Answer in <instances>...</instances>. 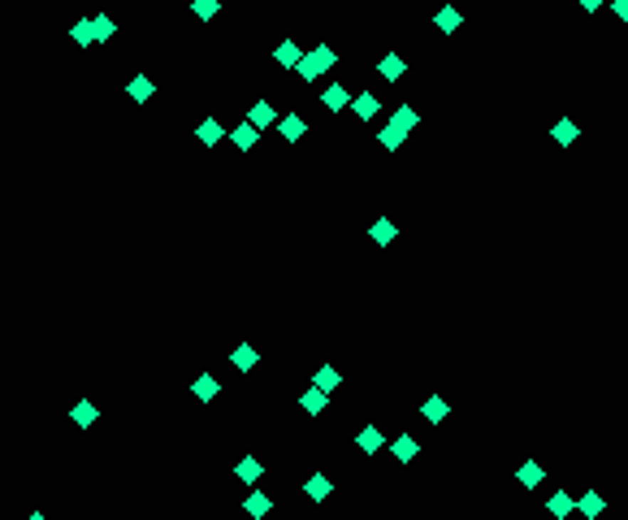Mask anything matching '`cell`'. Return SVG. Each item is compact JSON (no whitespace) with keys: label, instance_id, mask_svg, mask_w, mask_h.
Wrapping results in <instances>:
<instances>
[{"label":"cell","instance_id":"35","mask_svg":"<svg viewBox=\"0 0 628 520\" xmlns=\"http://www.w3.org/2000/svg\"><path fill=\"white\" fill-rule=\"evenodd\" d=\"M26 520H48V516H43V511H31V516H26Z\"/></svg>","mask_w":628,"mask_h":520},{"label":"cell","instance_id":"34","mask_svg":"<svg viewBox=\"0 0 628 520\" xmlns=\"http://www.w3.org/2000/svg\"><path fill=\"white\" fill-rule=\"evenodd\" d=\"M581 9H590V14H594V9H602V0H581Z\"/></svg>","mask_w":628,"mask_h":520},{"label":"cell","instance_id":"33","mask_svg":"<svg viewBox=\"0 0 628 520\" xmlns=\"http://www.w3.org/2000/svg\"><path fill=\"white\" fill-rule=\"evenodd\" d=\"M615 14H619V18L628 22V0H615Z\"/></svg>","mask_w":628,"mask_h":520},{"label":"cell","instance_id":"1","mask_svg":"<svg viewBox=\"0 0 628 520\" xmlns=\"http://www.w3.org/2000/svg\"><path fill=\"white\" fill-rule=\"evenodd\" d=\"M334 61H338V52H334L330 43H317L312 52H303V61H299L295 70H299V78H303V83H317V78H321Z\"/></svg>","mask_w":628,"mask_h":520},{"label":"cell","instance_id":"20","mask_svg":"<svg viewBox=\"0 0 628 520\" xmlns=\"http://www.w3.org/2000/svg\"><path fill=\"white\" fill-rule=\"evenodd\" d=\"M91 26H95V43H109V39L117 35V22H113L109 14H95V18H91Z\"/></svg>","mask_w":628,"mask_h":520},{"label":"cell","instance_id":"11","mask_svg":"<svg viewBox=\"0 0 628 520\" xmlns=\"http://www.w3.org/2000/svg\"><path fill=\"white\" fill-rule=\"evenodd\" d=\"M243 507H247V516H251V520H265V516H269V511H273V499H269V494H265V490H251V494H247V503H243Z\"/></svg>","mask_w":628,"mask_h":520},{"label":"cell","instance_id":"28","mask_svg":"<svg viewBox=\"0 0 628 520\" xmlns=\"http://www.w3.org/2000/svg\"><path fill=\"white\" fill-rule=\"evenodd\" d=\"M577 507H581V516H590V520H594V516H602V494H598V490H585Z\"/></svg>","mask_w":628,"mask_h":520},{"label":"cell","instance_id":"8","mask_svg":"<svg viewBox=\"0 0 628 520\" xmlns=\"http://www.w3.org/2000/svg\"><path fill=\"white\" fill-rule=\"evenodd\" d=\"M126 95H130V100H135V104H147V100H152V95H156V83H152V78H147V74H135V78H130V83H126Z\"/></svg>","mask_w":628,"mask_h":520},{"label":"cell","instance_id":"12","mask_svg":"<svg viewBox=\"0 0 628 520\" xmlns=\"http://www.w3.org/2000/svg\"><path fill=\"white\" fill-rule=\"evenodd\" d=\"M278 130H282V139H286V143H299V139L308 135V122H303L299 113H286V118L278 122Z\"/></svg>","mask_w":628,"mask_h":520},{"label":"cell","instance_id":"30","mask_svg":"<svg viewBox=\"0 0 628 520\" xmlns=\"http://www.w3.org/2000/svg\"><path fill=\"white\" fill-rule=\"evenodd\" d=\"M434 22H438V31H455V26H459V22H464V18H459V9H455V5H442V9H438V18H434Z\"/></svg>","mask_w":628,"mask_h":520},{"label":"cell","instance_id":"6","mask_svg":"<svg viewBox=\"0 0 628 520\" xmlns=\"http://www.w3.org/2000/svg\"><path fill=\"white\" fill-rule=\"evenodd\" d=\"M230 364H234V369H239V373H251V369H256V364H260V351H256L251 343H239V347L230 351Z\"/></svg>","mask_w":628,"mask_h":520},{"label":"cell","instance_id":"23","mask_svg":"<svg viewBox=\"0 0 628 520\" xmlns=\"http://www.w3.org/2000/svg\"><path fill=\"white\" fill-rule=\"evenodd\" d=\"M191 14H195L199 22H213V18L221 14V0H191Z\"/></svg>","mask_w":628,"mask_h":520},{"label":"cell","instance_id":"13","mask_svg":"<svg viewBox=\"0 0 628 520\" xmlns=\"http://www.w3.org/2000/svg\"><path fill=\"white\" fill-rule=\"evenodd\" d=\"M351 109H355V118L369 122V118H377V113H382V100H377L373 91H364V95H355V100H351Z\"/></svg>","mask_w":628,"mask_h":520},{"label":"cell","instance_id":"22","mask_svg":"<svg viewBox=\"0 0 628 520\" xmlns=\"http://www.w3.org/2000/svg\"><path fill=\"white\" fill-rule=\"evenodd\" d=\"M416 455H421V442H416V438H394V459L399 464H407V459H416Z\"/></svg>","mask_w":628,"mask_h":520},{"label":"cell","instance_id":"31","mask_svg":"<svg viewBox=\"0 0 628 520\" xmlns=\"http://www.w3.org/2000/svg\"><path fill=\"white\" fill-rule=\"evenodd\" d=\"M572 507H577V503H572L567 490H555V494H550V516H567Z\"/></svg>","mask_w":628,"mask_h":520},{"label":"cell","instance_id":"3","mask_svg":"<svg viewBox=\"0 0 628 520\" xmlns=\"http://www.w3.org/2000/svg\"><path fill=\"white\" fill-rule=\"evenodd\" d=\"M191 395H195V399H199V403H213V399H217V395H221V382H217V378H213V373H199V378H195V382H191Z\"/></svg>","mask_w":628,"mask_h":520},{"label":"cell","instance_id":"21","mask_svg":"<svg viewBox=\"0 0 628 520\" xmlns=\"http://www.w3.org/2000/svg\"><path fill=\"white\" fill-rule=\"evenodd\" d=\"M330 490H334V486H330V477H325V473L308 477V486H303V494H308V499H317V503H321V499H330Z\"/></svg>","mask_w":628,"mask_h":520},{"label":"cell","instance_id":"4","mask_svg":"<svg viewBox=\"0 0 628 520\" xmlns=\"http://www.w3.org/2000/svg\"><path fill=\"white\" fill-rule=\"evenodd\" d=\"M70 421H74V425H78V430H91V425H95V421H100V407H95V403H91V399H78V403H74V407H70Z\"/></svg>","mask_w":628,"mask_h":520},{"label":"cell","instance_id":"14","mask_svg":"<svg viewBox=\"0 0 628 520\" xmlns=\"http://www.w3.org/2000/svg\"><path fill=\"white\" fill-rule=\"evenodd\" d=\"M273 61H278V66H286V70H295V66L303 61V52H299V43H295V39H282V43H278V52H273Z\"/></svg>","mask_w":628,"mask_h":520},{"label":"cell","instance_id":"17","mask_svg":"<svg viewBox=\"0 0 628 520\" xmlns=\"http://www.w3.org/2000/svg\"><path fill=\"white\" fill-rule=\"evenodd\" d=\"M416 122H421V113H416L412 104H399V109H394V118H390V126H399L403 135H407V130H416Z\"/></svg>","mask_w":628,"mask_h":520},{"label":"cell","instance_id":"15","mask_svg":"<svg viewBox=\"0 0 628 520\" xmlns=\"http://www.w3.org/2000/svg\"><path fill=\"white\" fill-rule=\"evenodd\" d=\"M230 139H234V147H239V152H251V147H256V139H260V130H256L251 122H239V126L230 130Z\"/></svg>","mask_w":628,"mask_h":520},{"label":"cell","instance_id":"24","mask_svg":"<svg viewBox=\"0 0 628 520\" xmlns=\"http://www.w3.org/2000/svg\"><path fill=\"white\" fill-rule=\"evenodd\" d=\"M369 234H373V243H394L399 226H394L390 217H382V222H373V226H369Z\"/></svg>","mask_w":628,"mask_h":520},{"label":"cell","instance_id":"7","mask_svg":"<svg viewBox=\"0 0 628 520\" xmlns=\"http://www.w3.org/2000/svg\"><path fill=\"white\" fill-rule=\"evenodd\" d=\"M355 447H360L364 455H377V451L386 447V434H382L377 425H369V430H360V434H355Z\"/></svg>","mask_w":628,"mask_h":520},{"label":"cell","instance_id":"2","mask_svg":"<svg viewBox=\"0 0 628 520\" xmlns=\"http://www.w3.org/2000/svg\"><path fill=\"white\" fill-rule=\"evenodd\" d=\"M247 122H251L256 130H269V126H278L282 118H278V109H273V104H269V100H256V104H251V109H247Z\"/></svg>","mask_w":628,"mask_h":520},{"label":"cell","instance_id":"10","mask_svg":"<svg viewBox=\"0 0 628 520\" xmlns=\"http://www.w3.org/2000/svg\"><path fill=\"white\" fill-rule=\"evenodd\" d=\"M325 403H330V395H325L321 386H308V390H303V399H299V407H303L308 416H321V412H325Z\"/></svg>","mask_w":628,"mask_h":520},{"label":"cell","instance_id":"16","mask_svg":"<svg viewBox=\"0 0 628 520\" xmlns=\"http://www.w3.org/2000/svg\"><path fill=\"white\" fill-rule=\"evenodd\" d=\"M70 39H74L78 48H91V43H95V26H91V18H78V22L70 26Z\"/></svg>","mask_w":628,"mask_h":520},{"label":"cell","instance_id":"26","mask_svg":"<svg viewBox=\"0 0 628 520\" xmlns=\"http://www.w3.org/2000/svg\"><path fill=\"white\" fill-rule=\"evenodd\" d=\"M421 412H425V421H434V425H438V421H442V416L451 412V403H446L442 395H434V399H425V407H421Z\"/></svg>","mask_w":628,"mask_h":520},{"label":"cell","instance_id":"19","mask_svg":"<svg viewBox=\"0 0 628 520\" xmlns=\"http://www.w3.org/2000/svg\"><path fill=\"white\" fill-rule=\"evenodd\" d=\"M234 473H239V482H247V486H251V482H260V473H265V468H260V459H256V455H243Z\"/></svg>","mask_w":628,"mask_h":520},{"label":"cell","instance_id":"29","mask_svg":"<svg viewBox=\"0 0 628 520\" xmlns=\"http://www.w3.org/2000/svg\"><path fill=\"white\" fill-rule=\"evenodd\" d=\"M516 477H520V486H525V490H533V486L542 482V464H533V459H529V464H520V473H516Z\"/></svg>","mask_w":628,"mask_h":520},{"label":"cell","instance_id":"25","mask_svg":"<svg viewBox=\"0 0 628 520\" xmlns=\"http://www.w3.org/2000/svg\"><path fill=\"white\" fill-rule=\"evenodd\" d=\"M550 139L567 147L572 139H577V122H572V118H559V122H555V130H550Z\"/></svg>","mask_w":628,"mask_h":520},{"label":"cell","instance_id":"5","mask_svg":"<svg viewBox=\"0 0 628 520\" xmlns=\"http://www.w3.org/2000/svg\"><path fill=\"white\" fill-rule=\"evenodd\" d=\"M321 104H325V109H330V113H342V109H347V104H351V91H347L342 83H330V87L321 91Z\"/></svg>","mask_w":628,"mask_h":520},{"label":"cell","instance_id":"9","mask_svg":"<svg viewBox=\"0 0 628 520\" xmlns=\"http://www.w3.org/2000/svg\"><path fill=\"white\" fill-rule=\"evenodd\" d=\"M195 139H199L204 147H217V143L226 139V126H221V122H213V118H208V122H199V126H195Z\"/></svg>","mask_w":628,"mask_h":520},{"label":"cell","instance_id":"27","mask_svg":"<svg viewBox=\"0 0 628 520\" xmlns=\"http://www.w3.org/2000/svg\"><path fill=\"white\" fill-rule=\"evenodd\" d=\"M312 386H321V390L330 395V390H338V386H342V378H338V369H330V364H325V369H317V378H312Z\"/></svg>","mask_w":628,"mask_h":520},{"label":"cell","instance_id":"32","mask_svg":"<svg viewBox=\"0 0 628 520\" xmlns=\"http://www.w3.org/2000/svg\"><path fill=\"white\" fill-rule=\"evenodd\" d=\"M377 143H382L386 152H394V147L403 143V130H399V126H386V130H377Z\"/></svg>","mask_w":628,"mask_h":520},{"label":"cell","instance_id":"18","mask_svg":"<svg viewBox=\"0 0 628 520\" xmlns=\"http://www.w3.org/2000/svg\"><path fill=\"white\" fill-rule=\"evenodd\" d=\"M377 74H382L386 83H394V78L403 74V57H399V52H386V57L377 61Z\"/></svg>","mask_w":628,"mask_h":520}]
</instances>
